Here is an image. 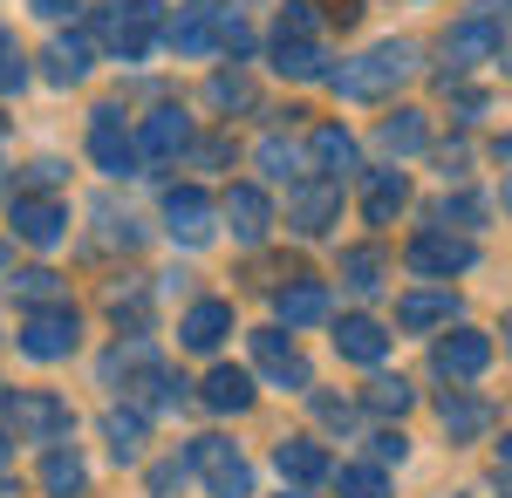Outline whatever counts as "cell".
<instances>
[{"mask_svg":"<svg viewBox=\"0 0 512 498\" xmlns=\"http://www.w3.org/2000/svg\"><path fill=\"white\" fill-rule=\"evenodd\" d=\"M410 69H417V48L410 41H376L362 62H342L328 76V89L335 96H355V103H376V96H390L396 82H410Z\"/></svg>","mask_w":512,"mask_h":498,"instance_id":"1","label":"cell"},{"mask_svg":"<svg viewBox=\"0 0 512 498\" xmlns=\"http://www.w3.org/2000/svg\"><path fill=\"white\" fill-rule=\"evenodd\" d=\"M82 342V321L69 301L55 307H28V321H21V335H14V348L28 355V362H69Z\"/></svg>","mask_w":512,"mask_h":498,"instance_id":"2","label":"cell"},{"mask_svg":"<svg viewBox=\"0 0 512 498\" xmlns=\"http://www.w3.org/2000/svg\"><path fill=\"white\" fill-rule=\"evenodd\" d=\"M96 35H103V48L117 62H144L151 41H158V7L151 0H117V7L96 14Z\"/></svg>","mask_w":512,"mask_h":498,"instance_id":"3","label":"cell"},{"mask_svg":"<svg viewBox=\"0 0 512 498\" xmlns=\"http://www.w3.org/2000/svg\"><path fill=\"white\" fill-rule=\"evenodd\" d=\"M403 267L424 273V280H451V273H472L478 267V246L465 239V232L437 226V232H417V239L403 246Z\"/></svg>","mask_w":512,"mask_h":498,"instance_id":"4","label":"cell"},{"mask_svg":"<svg viewBox=\"0 0 512 498\" xmlns=\"http://www.w3.org/2000/svg\"><path fill=\"white\" fill-rule=\"evenodd\" d=\"M89 157H96V171H103V178H130V171L144 164L137 137L123 130L117 103H96V110H89Z\"/></svg>","mask_w":512,"mask_h":498,"instance_id":"5","label":"cell"},{"mask_svg":"<svg viewBox=\"0 0 512 498\" xmlns=\"http://www.w3.org/2000/svg\"><path fill=\"white\" fill-rule=\"evenodd\" d=\"M192 471H205V485L219 498H246L253 492V471H246V458H239V444H226V437H198L192 444Z\"/></svg>","mask_w":512,"mask_h":498,"instance_id":"6","label":"cell"},{"mask_svg":"<svg viewBox=\"0 0 512 498\" xmlns=\"http://www.w3.org/2000/svg\"><path fill=\"white\" fill-rule=\"evenodd\" d=\"M7 430H14V437H28V444H55V437L69 430V403H62V396H48V389H21Z\"/></svg>","mask_w":512,"mask_h":498,"instance_id":"7","label":"cell"},{"mask_svg":"<svg viewBox=\"0 0 512 498\" xmlns=\"http://www.w3.org/2000/svg\"><path fill=\"white\" fill-rule=\"evenodd\" d=\"M506 48V35H499V21H485V14H472V21H458L451 35H444V82L451 76H465V69H478V62H492Z\"/></svg>","mask_w":512,"mask_h":498,"instance_id":"8","label":"cell"},{"mask_svg":"<svg viewBox=\"0 0 512 498\" xmlns=\"http://www.w3.org/2000/svg\"><path fill=\"white\" fill-rule=\"evenodd\" d=\"M431 362H437V376H444V383H478V376L492 369V342H485L478 328H451V335L437 342Z\"/></svg>","mask_w":512,"mask_h":498,"instance_id":"9","label":"cell"},{"mask_svg":"<svg viewBox=\"0 0 512 498\" xmlns=\"http://www.w3.org/2000/svg\"><path fill=\"white\" fill-rule=\"evenodd\" d=\"M137 151H144V164H171V157L192 151V116L178 110V103H164V110L144 116V130H137Z\"/></svg>","mask_w":512,"mask_h":498,"instance_id":"10","label":"cell"},{"mask_svg":"<svg viewBox=\"0 0 512 498\" xmlns=\"http://www.w3.org/2000/svg\"><path fill=\"white\" fill-rule=\"evenodd\" d=\"M219 219L233 226L239 246H260V239L274 232V198L260 192V185H233V192L219 198Z\"/></svg>","mask_w":512,"mask_h":498,"instance_id":"11","label":"cell"},{"mask_svg":"<svg viewBox=\"0 0 512 498\" xmlns=\"http://www.w3.org/2000/svg\"><path fill=\"white\" fill-rule=\"evenodd\" d=\"M335 212H342V185L335 178H308V185H294V198H287V226L308 232V239L335 226Z\"/></svg>","mask_w":512,"mask_h":498,"instance_id":"12","label":"cell"},{"mask_svg":"<svg viewBox=\"0 0 512 498\" xmlns=\"http://www.w3.org/2000/svg\"><path fill=\"white\" fill-rule=\"evenodd\" d=\"M62 232H69V205L62 198H14V239L48 253V246H62Z\"/></svg>","mask_w":512,"mask_h":498,"instance_id":"13","label":"cell"},{"mask_svg":"<svg viewBox=\"0 0 512 498\" xmlns=\"http://www.w3.org/2000/svg\"><path fill=\"white\" fill-rule=\"evenodd\" d=\"M253 362H260L280 389H315V369L301 362V348L287 342L280 328H260V335H253Z\"/></svg>","mask_w":512,"mask_h":498,"instance_id":"14","label":"cell"},{"mask_svg":"<svg viewBox=\"0 0 512 498\" xmlns=\"http://www.w3.org/2000/svg\"><path fill=\"white\" fill-rule=\"evenodd\" d=\"M212 219H219V205L198 192V185H178V192L164 198V226H171V239H185V246H205L212 239Z\"/></svg>","mask_w":512,"mask_h":498,"instance_id":"15","label":"cell"},{"mask_svg":"<svg viewBox=\"0 0 512 498\" xmlns=\"http://www.w3.org/2000/svg\"><path fill=\"white\" fill-rule=\"evenodd\" d=\"M274 321L280 328H315V321H328V287L308 280V273H294L287 287H274Z\"/></svg>","mask_w":512,"mask_h":498,"instance_id":"16","label":"cell"},{"mask_svg":"<svg viewBox=\"0 0 512 498\" xmlns=\"http://www.w3.org/2000/svg\"><path fill=\"white\" fill-rule=\"evenodd\" d=\"M226 335H233V301H192L185 321H178V342L192 348V355H212Z\"/></svg>","mask_w":512,"mask_h":498,"instance_id":"17","label":"cell"},{"mask_svg":"<svg viewBox=\"0 0 512 498\" xmlns=\"http://www.w3.org/2000/svg\"><path fill=\"white\" fill-rule=\"evenodd\" d=\"M396 321H403L410 335H424V328H451V321H458V294H451V287H417V294L396 301Z\"/></svg>","mask_w":512,"mask_h":498,"instance_id":"18","label":"cell"},{"mask_svg":"<svg viewBox=\"0 0 512 498\" xmlns=\"http://www.w3.org/2000/svg\"><path fill=\"white\" fill-rule=\"evenodd\" d=\"M335 348H342L349 362H362V369H376V362L390 355V328H383V321H369V314H342Z\"/></svg>","mask_w":512,"mask_h":498,"instance_id":"19","label":"cell"},{"mask_svg":"<svg viewBox=\"0 0 512 498\" xmlns=\"http://www.w3.org/2000/svg\"><path fill=\"white\" fill-rule=\"evenodd\" d=\"M274 471L287 485H321V478H335V464H328V451H321L315 437H287L274 451Z\"/></svg>","mask_w":512,"mask_h":498,"instance_id":"20","label":"cell"},{"mask_svg":"<svg viewBox=\"0 0 512 498\" xmlns=\"http://www.w3.org/2000/svg\"><path fill=\"white\" fill-rule=\"evenodd\" d=\"M164 41H171L178 55H219V7H185V14L164 28Z\"/></svg>","mask_w":512,"mask_h":498,"instance_id":"21","label":"cell"},{"mask_svg":"<svg viewBox=\"0 0 512 498\" xmlns=\"http://www.w3.org/2000/svg\"><path fill=\"white\" fill-rule=\"evenodd\" d=\"M308 157H315L321 178H335V185H342V178L355 171V137L342 130V123H321L315 137H308Z\"/></svg>","mask_w":512,"mask_h":498,"instance_id":"22","label":"cell"},{"mask_svg":"<svg viewBox=\"0 0 512 498\" xmlns=\"http://www.w3.org/2000/svg\"><path fill=\"white\" fill-rule=\"evenodd\" d=\"M198 403L219 410V417H239V410H253V376L246 369H212L205 389H198Z\"/></svg>","mask_w":512,"mask_h":498,"instance_id":"23","label":"cell"},{"mask_svg":"<svg viewBox=\"0 0 512 498\" xmlns=\"http://www.w3.org/2000/svg\"><path fill=\"white\" fill-rule=\"evenodd\" d=\"M403 205H410V178H403V171H376L369 192H362V219H369V226H390Z\"/></svg>","mask_w":512,"mask_h":498,"instance_id":"24","label":"cell"},{"mask_svg":"<svg viewBox=\"0 0 512 498\" xmlns=\"http://www.w3.org/2000/svg\"><path fill=\"white\" fill-rule=\"evenodd\" d=\"M41 62H48V82H62V89H69V82H82V76H89L96 48H89V35H55Z\"/></svg>","mask_w":512,"mask_h":498,"instance_id":"25","label":"cell"},{"mask_svg":"<svg viewBox=\"0 0 512 498\" xmlns=\"http://www.w3.org/2000/svg\"><path fill=\"white\" fill-rule=\"evenodd\" d=\"M376 144H383L390 157H417L424 144H431V123H424V110H396V116H383Z\"/></svg>","mask_w":512,"mask_h":498,"instance_id":"26","label":"cell"},{"mask_svg":"<svg viewBox=\"0 0 512 498\" xmlns=\"http://www.w3.org/2000/svg\"><path fill=\"white\" fill-rule=\"evenodd\" d=\"M151 369H158V348L144 342V335H130V342H117L103 355V376H110V383H144Z\"/></svg>","mask_w":512,"mask_h":498,"instance_id":"27","label":"cell"},{"mask_svg":"<svg viewBox=\"0 0 512 498\" xmlns=\"http://www.w3.org/2000/svg\"><path fill=\"white\" fill-rule=\"evenodd\" d=\"M274 69L287 82H321L328 76V55H321L315 41H274Z\"/></svg>","mask_w":512,"mask_h":498,"instance_id":"28","label":"cell"},{"mask_svg":"<svg viewBox=\"0 0 512 498\" xmlns=\"http://www.w3.org/2000/svg\"><path fill=\"white\" fill-rule=\"evenodd\" d=\"M82 485H89V464H82L76 451H48V458H41V492L48 498H76Z\"/></svg>","mask_w":512,"mask_h":498,"instance_id":"29","label":"cell"},{"mask_svg":"<svg viewBox=\"0 0 512 498\" xmlns=\"http://www.w3.org/2000/svg\"><path fill=\"white\" fill-rule=\"evenodd\" d=\"M437 417H444V430H451V437H478V430L492 423V403H485V396H458V389H451V396L437 403Z\"/></svg>","mask_w":512,"mask_h":498,"instance_id":"30","label":"cell"},{"mask_svg":"<svg viewBox=\"0 0 512 498\" xmlns=\"http://www.w3.org/2000/svg\"><path fill=\"white\" fill-rule=\"evenodd\" d=\"M144 430H151V417H144V410H110V417H103V437H110V451H117L123 464L144 451Z\"/></svg>","mask_w":512,"mask_h":498,"instance_id":"31","label":"cell"},{"mask_svg":"<svg viewBox=\"0 0 512 498\" xmlns=\"http://www.w3.org/2000/svg\"><path fill=\"white\" fill-rule=\"evenodd\" d=\"M342 498H390V478H383V464H335V478H328Z\"/></svg>","mask_w":512,"mask_h":498,"instance_id":"32","label":"cell"},{"mask_svg":"<svg viewBox=\"0 0 512 498\" xmlns=\"http://www.w3.org/2000/svg\"><path fill=\"white\" fill-rule=\"evenodd\" d=\"M342 280H349V294H376L383 287V253L376 246H349L342 253Z\"/></svg>","mask_w":512,"mask_h":498,"instance_id":"33","label":"cell"},{"mask_svg":"<svg viewBox=\"0 0 512 498\" xmlns=\"http://www.w3.org/2000/svg\"><path fill=\"white\" fill-rule=\"evenodd\" d=\"M14 294H21L28 307H55V301H62V273H48V267L14 273Z\"/></svg>","mask_w":512,"mask_h":498,"instance_id":"34","label":"cell"},{"mask_svg":"<svg viewBox=\"0 0 512 498\" xmlns=\"http://www.w3.org/2000/svg\"><path fill=\"white\" fill-rule=\"evenodd\" d=\"M315 28H321L315 0H287V7H280V28H274V41H315Z\"/></svg>","mask_w":512,"mask_h":498,"instance_id":"35","label":"cell"},{"mask_svg":"<svg viewBox=\"0 0 512 498\" xmlns=\"http://www.w3.org/2000/svg\"><path fill=\"white\" fill-rule=\"evenodd\" d=\"M260 171H267V178H301V151H294V144H287V137H260Z\"/></svg>","mask_w":512,"mask_h":498,"instance_id":"36","label":"cell"},{"mask_svg":"<svg viewBox=\"0 0 512 498\" xmlns=\"http://www.w3.org/2000/svg\"><path fill=\"white\" fill-rule=\"evenodd\" d=\"M369 410H376V417H403V410H410V383H403V376H376V383H369Z\"/></svg>","mask_w":512,"mask_h":498,"instance_id":"37","label":"cell"},{"mask_svg":"<svg viewBox=\"0 0 512 498\" xmlns=\"http://www.w3.org/2000/svg\"><path fill=\"white\" fill-rule=\"evenodd\" d=\"M110 314H117V328L130 321V335H144V314H151V294H144V287H117V294H110Z\"/></svg>","mask_w":512,"mask_h":498,"instance_id":"38","label":"cell"},{"mask_svg":"<svg viewBox=\"0 0 512 498\" xmlns=\"http://www.w3.org/2000/svg\"><path fill=\"white\" fill-rule=\"evenodd\" d=\"M21 82H28V55H21V41L0 28V96H14Z\"/></svg>","mask_w":512,"mask_h":498,"instance_id":"39","label":"cell"},{"mask_svg":"<svg viewBox=\"0 0 512 498\" xmlns=\"http://www.w3.org/2000/svg\"><path fill=\"white\" fill-rule=\"evenodd\" d=\"M205 96H212L219 110H246V103H253V89H246V76H212V82H205Z\"/></svg>","mask_w":512,"mask_h":498,"instance_id":"40","label":"cell"},{"mask_svg":"<svg viewBox=\"0 0 512 498\" xmlns=\"http://www.w3.org/2000/svg\"><path fill=\"white\" fill-rule=\"evenodd\" d=\"M437 219H444V226H478V219H485V198H472V192L444 198V205H437Z\"/></svg>","mask_w":512,"mask_h":498,"instance_id":"41","label":"cell"},{"mask_svg":"<svg viewBox=\"0 0 512 498\" xmlns=\"http://www.w3.org/2000/svg\"><path fill=\"white\" fill-rule=\"evenodd\" d=\"M369 444H376V464H403L410 458V437H403V430H383V437H369Z\"/></svg>","mask_w":512,"mask_h":498,"instance_id":"42","label":"cell"},{"mask_svg":"<svg viewBox=\"0 0 512 498\" xmlns=\"http://www.w3.org/2000/svg\"><path fill=\"white\" fill-rule=\"evenodd\" d=\"M315 410H321V423H335V430H349V403H335V396H315Z\"/></svg>","mask_w":512,"mask_h":498,"instance_id":"43","label":"cell"},{"mask_svg":"<svg viewBox=\"0 0 512 498\" xmlns=\"http://www.w3.org/2000/svg\"><path fill=\"white\" fill-rule=\"evenodd\" d=\"M69 7H76V0H35V14H41V21H62Z\"/></svg>","mask_w":512,"mask_h":498,"instance_id":"44","label":"cell"},{"mask_svg":"<svg viewBox=\"0 0 512 498\" xmlns=\"http://www.w3.org/2000/svg\"><path fill=\"white\" fill-rule=\"evenodd\" d=\"M478 14H485V21H499V14H512V0H478Z\"/></svg>","mask_w":512,"mask_h":498,"instance_id":"45","label":"cell"},{"mask_svg":"<svg viewBox=\"0 0 512 498\" xmlns=\"http://www.w3.org/2000/svg\"><path fill=\"white\" fill-rule=\"evenodd\" d=\"M499 164H512V130H506V137H499Z\"/></svg>","mask_w":512,"mask_h":498,"instance_id":"46","label":"cell"},{"mask_svg":"<svg viewBox=\"0 0 512 498\" xmlns=\"http://www.w3.org/2000/svg\"><path fill=\"white\" fill-rule=\"evenodd\" d=\"M0 498H21V485H14V478H0Z\"/></svg>","mask_w":512,"mask_h":498,"instance_id":"47","label":"cell"},{"mask_svg":"<svg viewBox=\"0 0 512 498\" xmlns=\"http://www.w3.org/2000/svg\"><path fill=\"white\" fill-rule=\"evenodd\" d=\"M499 458H506V464H512V437H506V444H499Z\"/></svg>","mask_w":512,"mask_h":498,"instance_id":"48","label":"cell"},{"mask_svg":"<svg viewBox=\"0 0 512 498\" xmlns=\"http://www.w3.org/2000/svg\"><path fill=\"white\" fill-rule=\"evenodd\" d=\"M506 212H512V178H506Z\"/></svg>","mask_w":512,"mask_h":498,"instance_id":"49","label":"cell"},{"mask_svg":"<svg viewBox=\"0 0 512 498\" xmlns=\"http://www.w3.org/2000/svg\"><path fill=\"white\" fill-rule=\"evenodd\" d=\"M0 458H7V430H0Z\"/></svg>","mask_w":512,"mask_h":498,"instance_id":"50","label":"cell"},{"mask_svg":"<svg viewBox=\"0 0 512 498\" xmlns=\"http://www.w3.org/2000/svg\"><path fill=\"white\" fill-rule=\"evenodd\" d=\"M506 348H512V321H506Z\"/></svg>","mask_w":512,"mask_h":498,"instance_id":"51","label":"cell"},{"mask_svg":"<svg viewBox=\"0 0 512 498\" xmlns=\"http://www.w3.org/2000/svg\"><path fill=\"white\" fill-rule=\"evenodd\" d=\"M0 260H7V246H0Z\"/></svg>","mask_w":512,"mask_h":498,"instance_id":"52","label":"cell"},{"mask_svg":"<svg viewBox=\"0 0 512 498\" xmlns=\"http://www.w3.org/2000/svg\"><path fill=\"white\" fill-rule=\"evenodd\" d=\"M287 498H301V492H287Z\"/></svg>","mask_w":512,"mask_h":498,"instance_id":"53","label":"cell"}]
</instances>
